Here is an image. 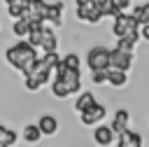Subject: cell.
<instances>
[{
  "instance_id": "6da1fadb",
  "label": "cell",
  "mask_w": 149,
  "mask_h": 147,
  "mask_svg": "<svg viewBox=\"0 0 149 147\" xmlns=\"http://www.w3.org/2000/svg\"><path fill=\"white\" fill-rule=\"evenodd\" d=\"M54 72H56V77L51 82V93L56 98H68V96H72V93L79 91V86H81V72H79V68H68L61 61V65Z\"/></svg>"
},
{
  "instance_id": "7a4b0ae2",
  "label": "cell",
  "mask_w": 149,
  "mask_h": 147,
  "mask_svg": "<svg viewBox=\"0 0 149 147\" xmlns=\"http://www.w3.org/2000/svg\"><path fill=\"white\" fill-rule=\"evenodd\" d=\"M5 58H7V63H9L14 70H19V72H21V68H23L28 61L37 58V47H33L28 40L19 37V42H16V44L7 47V51H5Z\"/></svg>"
},
{
  "instance_id": "3957f363",
  "label": "cell",
  "mask_w": 149,
  "mask_h": 147,
  "mask_svg": "<svg viewBox=\"0 0 149 147\" xmlns=\"http://www.w3.org/2000/svg\"><path fill=\"white\" fill-rule=\"evenodd\" d=\"M51 72H54V70H51V68H49V65L40 58L37 68H35L30 75H26V89H28V91H37L42 84H47V82H49Z\"/></svg>"
},
{
  "instance_id": "277c9868",
  "label": "cell",
  "mask_w": 149,
  "mask_h": 147,
  "mask_svg": "<svg viewBox=\"0 0 149 147\" xmlns=\"http://www.w3.org/2000/svg\"><path fill=\"white\" fill-rule=\"evenodd\" d=\"M133 28H140V23L133 19V14H126V12L121 9L119 14L112 16V33H114V37H123V35H128Z\"/></svg>"
},
{
  "instance_id": "5b68a950",
  "label": "cell",
  "mask_w": 149,
  "mask_h": 147,
  "mask_svg": "<svg viewBox=\"0 0 149 147\" xmlns=\"http://www.w3.org/2000/svg\"><path fill=\"white\" fill-rule=\"evenodd\" d=\"M86 65L88 70H107L109 68V49L107 47H91L86 54Z\"/></svg>"
},
{
  "instance_id": "8992f818",
  "label": "cell",
  "mask_w": 149,
  "mask_h": 147,
  "mask_svg": "<svg viewBox=\"0 0 149 147\" xmlns=\"http://www.w3.org/2000/svg\"><path fill=\"white\" fill-rule=\"evenodd\" d=\"M74 16H77L79 21H84V23L95 26V23H100V19H102V9H100L98 5H93V2H86V5H77Z\"/></svg>"
},
{
  "instance_id": "52a82bcc",
  "label": "cell",
  "mask_w": 149,
  "mask_h": 147,
  "mask_svg": "<svg viewBox=\"0 0 149 147\" xmlns=\"http://www.w3.org/2000/svg\"><path fill=\"white\" fill-rule=\"evenodd\" d=\"M133 65V54L130 51H123L119 47L109 49V68H119V70H130Z\"/></svg>"
},
{
  "instance_id": "ba28073f",
  "label": "cell",
  "mask_w": 149,
  "mask_h": 147,
  "mask_svg": "<svg viewBox=\"0 0 149 147\" xmlns=\"http://www.w3.org/2000/svg\"><path fill=\"white\" fill-rule=\"evenodd\" d=\"M81 114V124L84 126H93V124H98V121H102L105 119V114H107V110H105V105L102 103H93L91 107H86L84 112H79Z\"/></svg>"
},
{
  "instance_id": "9c48e42d",
  "label": "cell",
  "mask_w": 149,
  "mask_h": 147,
  "mask_svg": "<svg viewBox=\"0 0 149 147\" xmlns=\"http://www.w3.org/2000/svg\"><path fill=\"white\" fill-rule=\"evenodd\" d=\"M116 147H142V135L126 128L123 133L116 135Z\"/></svg>"
},
{
  "instance_id": "30bf717a",
  "label": "cell",
  "mask_w": 149,
  "mask_h": 147,
  "mask_svg": "<svg viewBox=\"0 0 149 147\" xmlns=\"http://www.w3.org/2000/svg\"><path fill=\"white\" fill-rule=\"evenodd\" d=\"M114 138H116V133L112 131V126H98L95 131H93V140H95V145H100V147H107V145H112L114 142Z\"/></svg>"
},
{
  "instance_id": "8fae6325",
  "label": "cell",
  "mask_w": 149,
  "mask_h": 147,
  "mask_svg": "<svg viewBox=\"0 0 149 147\" xmlns=\"http://www.w3.org/2000/svg\"><path fill=\"white\" fill-rule=\"evenodd\" d=\"M126 128H130V112H128V110H116V114H114V119H112V131L119 135V133H123Z\"/></svg>"
},
{
  "instance_id": "7c38bea8",
  "label": "cell",
  "mask_w": 149,
  "mask_h": 147,
  "mask_svg": "<svg viewBox=\"0 0 149 147\" xmlns=\"http://www.w3.org/2000/svg\"><path fill=\"white\" fill-rule=\"evenodd\" d=\"M63 9H65L63 2H51V5L47 7V21H49L51 26L61 28V23H63Z\"/></svg>"
},
{
  "instance_id": "4fadbf2b",
  "label": "cell",
  "mask_w": 149,
  "mask_h": 147,
  "mask_svg": "<svg viewBox=\"0 0 149 147\" xmlns=\"http://www.w3.org/2000/svg\"><path fill=\"white\" fill-rule=\"evenodd\" d=\"M40 47L44 51H56L58 49V37H56V30L54 28L42 26V42H40Z\"/></svg>"
},
{
  "instance_id": "5bb4252c",
  "label": "cell",
  "mask_w": 149,
  "mask_h": 147,
  "mask_svg": "<svg viewBox=\"0 0 149 147\" xmlns=\"http://www.w3.org/2000/svg\"><path fill=\"white\" fill-rule=\"evenodd\" d=\"M107 84L121 89L128 84V70H119V68H107Z\"/></svg>"
},
{
  "instance_id": "9a60e30c",
  "label": "cell",
  "mask_w": 149,
  "mask_h": 147,
  "mask_svg": "<svg viewBox=\"0 0 149 147\" xmlns=\"http://www.w3.org/2000/svg\"><path fill=\"white\" fill-rule=\"evenodd\" d=\"M37 126H40L42 135H56V131H58V119L51 117V114H42V117L37 119Z\"/></svg>"
},
{
  "instance_id": "2e32d148",
  "label": "cell",
  "mask_w": 149,
  "mask_h": 147,
  "mask_svg": "<svg viewBox=\"0 0 149 147\" xmlns=\"http://www.w3.org/2000/svg\"><path fill=\"white\" fill-rule=\"evenodd\" d=\"M40 138H42V131H40V126H37V124H28V126L23 128V140H26L28 145L40 142Z\"/></svg>"
},
{
  "instance_id": "e0dca14e",
  "label": "cell",
  "mask_w": 149,
  "mask_h": 147,
  "mask_svg": "<svg viewBox=\"0 0 149 147\" xmlns=\"http://www.w3.org/2000/svg\"><path fill=\"white\" fill-rule=\"evenodd\" d=\"M16 140H19V135H16L14 131H9L7 126H2V124H0V147L16 145Z\"/></svg>"
},
{
  "instance_id": "ac0fdd59",
  "label": "cell",
  "mask_w": 149,
  "mask_h": 147,
  "mask_svg": "<svg viewBox=\"0 0 149 147\" xmlns=\"http://www.w3.org/2000/svg\"><path fill=\"white\" fill-rule=\"evenodd\" d=\"M133 19L140 23V26H144V23H149V2H144V5H137L133 12Z\"/></svg>"
},
{
  "instance_id": "d6986e66",
  "label": "cell",
  "mask_w": 149,
  "mask_h": 147,
  "mask_svg": "<svg viewBox=\"0 0 149 147\" xmlns=\"http://www.w3.org/2000/svg\"><path fill=\"white\" fill-rule=\"evenodd\" d=\"M95 103V98H93V93H88V91H84V93H79V98L74 100V110L77 112H84L86 107H91Z\"/></svg>"
},
{
  "instance_id": "ffe728a7",
  "label": "cell",
  "mask_w": 149,
  "mask_h": 147,
  "mask_svg": "<svg viewBox=\"0 0 149 147\" xmlns=\"http://www.w3.org/2000/svg\"><path fill=\"white\" fill-rule=\"evenodd\" d=\"M28 30H30V23H28V19H14V26H12V33L16 35V37H26L28 35Z\"/></svg>"
},
{
  "instance_id": "44dd1931",
  "label": "cell",
  "mask_w": 149,
  "mask_h": 147,
  "mask_svg": "<svg viewBox=\"0 0 149 147\" xmlns=\"http://www.w3.org/2000/svg\"><path fill=\"white\" fill-rule=\"evenodd\" d=\"M135 44H137V42L130 40V37H126V35H123V37H116V47L123 49V51H130V54H133V47H135Z\"/></svg>"
},
{
  "instance_id": "7402d4cb",
  "label": "cell",
  "mask_w": 149,
  "mask_h": 147,
  "mask_svg": "<svg viewBox=\"0 0 149 147\" xmlns=\"http://www.w3.org/2000/svg\"><path fill=\"white\" fill-rule=\"evenodd\" d=\"M91 82L93 84H107V70H93L91 72Z\"/></svg>"
},
{
  "instance_id": "603a6c76",
  "label": "cell",
  "mask_w": 149,
  "mask_h": 147,
  "mask_svg": "<svg viewBox=\"0 0 149 147\" xmlns=\"http://www.w3.org/2000/svg\"><path fill=\"white\" fill-rule=\"evenodd\" d=\"M63 63H65L68 68H81V63H79V56H77V54H68V56L63 58Z\"/></svg>"
},
{
  "instance_id": "cb8c5ba5",
  "label": "cell",
  "mask_w": 149,
  "mask_h": 147,
  "mask_svg": "<svg viewBox=\"0 0 149 147\" xmlns=\"http://www.w3.org/2000/svg\"><path fill=\"white\" fill-rule=\"evenodd\" d=\"M140 37L149 42V23H144V26H140Z\"/></svg>"
},
{
  "instance_id": "d4e9b609",
  "label": "cell",
  "mask_w": 149,
  "mask_h": 147,
  "mask_svg": "<svg viewBox=\"0 0 149 147\" xmlns=\"http://www.w3.org/2000/svg\"><path fill=\"white\" fill-rule=\"evenodd\" d=\"M114 2H116V5H119V7H121V9H126V7H128V5H130V0H114Z\"/></svg>"
},
{
  "instance_id": "484cf974",
  "label": "cell",
  "mask_w": 149,
  "mask_h": 147,
  "mask_svg": "<svg viewBox=\"0 0 149 147\" xmlns=\"http://www.w3.org/2000/svg\"><path fill=\"white\" fill-rule=\"evenodd\" d=\"M86 2H91V0H74V5H86Z\"/></svg>"
},
{
  "instance_id": "4316f807",
  "label": "cell",
  "mask_w": 149,
  "mask_h": 147,
  "mask_svg": "<svg viewBox=\"0 0 149 147\" xmlns=\"http://www.w3.org/2000/svg\"><path fill=\"white\" fill-rule=\"evenodd\" d=\"M5 2H7V5H14V2H19V0H5Z\"/></svg>"
}]
</instances>
